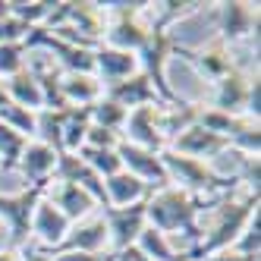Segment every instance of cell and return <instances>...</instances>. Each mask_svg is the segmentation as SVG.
Returning a JSON list of instances; mask_svg holds the SVG:
<instances>
[{"label":"cell","mask_w":261,"mask_h":261,"mask_svg":"<svg viewBox=\"0 0 261 261\" xmlns=\"http://www.w3.org/2000/svg\"><path fill=\"white\" fill-rule=\"evenodd\" d=\"M145 217L158 223L154 230H161L164 236L173 233V230H186L189 236H198L195 233V208L189 195H186L182 189H170V186H161L158 195H151V201L145 204Z\"/></svg>","instance_id":"6da1fadb"},{"label":"cell","mask_w":261,"mask_h":261,"mask_svg":"<svg viewBox=\"0 0 261 261\" xmlns=\"http://www.w3.org/2000/svg\"><path fill=\"white\" fill-rule=\"evenodd\" d=\"M107 233L114 239L117 249H129L142 233L145 223V204H133V208H107Z\"/></svg>","instance_id":"7a4b0ae2"},{"label":"cell","mask_w":261,"mask_h":261,"mask_svg":"<svg viewBox=\"0 0 261 261\" xmlns=\"http://www.w3.org/2000/svg\"><path fill=\"white\" fill-rule=\"evenodd\" d=\"M41 186H35L32 192H19V195H0V214H7L10 230H13V242H22L29 227H32V214H35V201H38Z\"/></svg>","instance_id":"3957f363"},{"label":"cell","mask_w":261,"mask_h":261,"mask_svg":"<svg viewBox=\"0 0 261 261\" xmlns=\"http://www.w3.org/2000/svg\"><path fill=\"white\" fill-rule=\"evenodd\" d=\"M117 158H120V164L129 167V173L139 176V179H145V176H148V179H158V186L170 182V179H167L164 164L154 158V151H145V148H139V145L120 142V145H117Z\"/></svg>","instance_id":"277c9868"},{"label":"cell","mask_w":261,"mask_h":261,"mask_svg":"<svg viewBox=\"0 0 261 261\" xmlns=\"http://www.w3.org/2000/svg\"><path fill=\"white\" fill-rule=\"evenodd\" d=\"M164 170H176L179 182L192 186V189H204V186H214L220 182V176L211 170V167H204V161L198 158H186V154H164Z\"/></svg>","instance_id":"5b68a950"},{"label":"cell","mask_w":261,"mask_h":261,"mask_svg":"<svg viewBox=\"0 0 261 261\" xmlns=\"http://www.w3.org/2000/svg\"><path fill=\"white\" fill-rule=\"evenodd\" d=\"M19 158H22L25 176L29 179H38V186H44V179L57 170V161H60V154L54 151L50 145H44V142H25Z\"/></svg>","instance_id":"8992f818"},{"label":"cell","mask_w":261,"mask_h":261,"mask_svg":"<svg viewBox=\"0 0 261 261\" xmlns=\"http://www.w3.org/2000/svg\"><path fill=\"white\" fill-rule=\"evenodd\" d=\"M95 66L101 69V76H104V82H110V85H117V82H123V79H129L133 72L139 69V57L133 50H117V47H104L98 57H95Z\"/></svg>","instance_id":"52a82bcc"},{"label":"cell","mask_w":261,"mask_h":261,"mask_svg":"<svg viewBox=\"0 0 261 261\" xmlns=\"http://www.w3.org/2000/svg\"><path fill=\"white\" fill-rule=\"evenodd\" d=\"M110 242V233H107V223L104 217L101 220H88V223H79L69 236H63L60 246L63 249H79V252H88V255H98L104 246Z\"/></svg>","instance_id":"ba28073f"},{"label":"cell","mask_w":261,"mask_h":261,"mask_svg":"<svg viewBox=\"0 0 261 261\" xmlns=\"http://www.w3.org/2000/svg\"><path fill=\"white\" fill-rule=\"evenodd\" d=\"M104 195H107V208H129V201H136V198L145 195V182L139 176H133L129 170H120L114 176H107Z\"/></svg>","instance_id":"9c48e42d"},{"label":"cell","mask_w":261,"mask_h":261,"mask_svg":"<svg viewBox=\"0 0 261 261\" xmlns=\"http://www.w3.org/2000/svg\"><path fill=\"white\" fill-rule=\"evenodd\" d=\"M50 204H54V208H57L66 220H72V217H82V214H88L91 208H95V198H91L85 189H79L76 182H60L57 192L50 195Z\"/></svg>","instance_id":"30bf717a"},{"label":"cell","mask_w":261,"mask_h":261,"mask_svg":"<svg viewBox=\"0 0 261 261\" xmlns=\"http://www.w3.org/2000/svg\"><path fill=\"white\" fill-rule=\"evenodd\" d=\"M7 88H10V95H7V98H10L16 107H22V110H41V107H44L41 85L35 82V76H32L29 69H19L16 76H10Z\"/></svg>","instance_id":"8fae6325"},{"label":"cell","mask_w":261,"mask_h":261,"mask_svg":"<svg viewBox=\"0 0 261 261\" xmlns=\"http://www.w3.org/2000/svg\"><path fill=\"white\" fill-rule=\"evenodd\" d=\"M32 230L38 233L44 242H60L66 233H69V220L54 208L50 201H41L38 208H35V223H32Z\"/></svg>","instance_id":"7c38bea8"},{"label":"cell","mask_w":261,"mask_h":261,"mask_svg":"<svg viewBox=\"0 0 261 261\" xmlns=\"http://www.w3.org/2000/svg\"><path fill=\"white\" fill-rule=\"evenodd\" d=\"M223 35L227 38H239V35H252V29L258 25V10H252L249 4H223Z\"/></svg>","instance_id":"4fadbf2b"},{"label":"cell","mask_w":261,"mask_h":261,"mask_svg":"<svg viewBox=\"0 0 261 261\" xmlns=\"http://www.w3.org/2000/svg\"><path fill=\"white\" fill-rule=\"evenodd\" d=\"M223 145H227V139H220V136L208 133V129H201V126H189L176 139V148L186 151V158H195V154H204V151H220Z\"/></svg>","instance_id":"5bb4252c"},{"label":"cell","mask_w":261,"mask_h":261,"mask_svg":"<svg viewBox=\"0 0 261 261\" xmlns=\"http://www.w3.org/2000/svg\"><path fill=\"white\" fill-rule=\"evenodd\" d=\"M91 117H95L98 123L95 126H104V129H110L114 133V126H120V123H126V110L120 107V104H114V101H98V104H91Z\"/></svg>","instance_id":"9a60e30c"},{"label":"cell","mask_w":261,"mask_h":261,"mask_svg":"<svg viewBox=\"0 0 261 261\" xmlns=\"http://www.w3.org/2000/svg\"><path fill=\"white\" fill-rule=\"evenodd\" d=\"M25 142H29V139H22L13 126L0 123V154L7 158V164H10V161H16V154H22ZM4 158H0V161H4Z\"/></svg>","instance_id":"2e32d148"},{"label":"cell","mask_w":261,"mask_h":261,"mask_svg":"<svg viewBox=\"0 0 261 261\" xmlns=\"http://www.w3.org/2000/svg\"><path fill=\"white\" fill-rule=\"evenodd\" d=\"M22 66V47L19 44H0V72H7V76H16Z\"/></svg>","instance_id":"e0dca14e"},{"label":"cell","mask_w":261,"mask_h":261,"mask_svg":"<svg viewBox=\"0 0 261 261\" xmlns=\"http://www.w3.org/2000/svg\"><path fill=\"white\" fill-rule=\"evenodd\" d=\"M120 261H151V258H145L139 246H129V249H123V255H120Z\"/></svg>","instance_id":"ac0fdd59"},{"label":"cell","mask_w":261,"mask_h":261,"mask_svg":"<svg viewBox=\"0 0 261 261\" xmlns=\"http://www.w3.org/2000/svg\"><path fill=\"white\" fill-rule=\"evenodd\" d=\"M57 261H101L98 255H88V252H66V255H60Z\"/></svg>","instance_id":"d6986e66"},{"label":"cell","mask_w":261,"mask_h":261,"mask_svg":"<svg viewBox=\"0 0 261 261\" xmlns=\"http://www.w3.org/2000/svg\"><path fill=\"white\" fill-rule=\"evenodd\" d=\"M214 261H258V255H242V252H227V255H220V258H214Z\"/></svg>","instance_id":"ffe728a7"},{"label":"cell","mask_w":261,"mask_h":261,"mask_svg":"<svg viewBox=\"0 0 261 261\" xmlns=\"http://www.w3.org/2000/svg\"><path fill=\"white\" fill-rule=\"evenodd\" d=\"M0 261H19V255H13V252H0Z\"/></svg>","instance_id":"44dd1931"}]
</instances>
